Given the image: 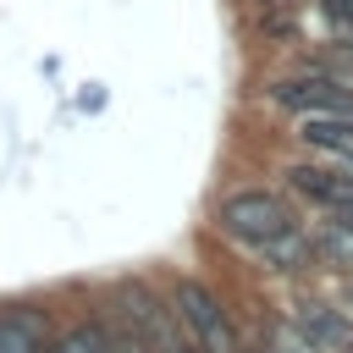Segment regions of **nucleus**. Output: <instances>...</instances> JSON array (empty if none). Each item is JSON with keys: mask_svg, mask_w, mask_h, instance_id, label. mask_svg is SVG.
I'll list each match as a JSON object with an SVG mask.
<instances>
[{"mask_svg": "<svg viewBox=\"0 0 353 353\" xmlns=\"http://www.w3.org/2000/svg\"><path fill=\"white\" fill-rule=\"evenodd\" d=\"M325 215H331V226H347V232H353V199H347V204H331Z\"/></svg>", "mask_w": 353, "mask_h": 353, "instance_id": "nucleus-11", "label": "nucleus"}, {"mask_svg": "<svg viewBox=\"0 0 353 353\" xmlns=\"http://www.w3.org/2000/svg\"><path fill=\"white\" fill-rule=\"evenodd\" d=\"M298 138L314 143V149H325V154H342L353 165V116H303Z\"/></svg>", "mask_w": 353, "mask_h": 353, "instance_id": "nucleus-5", "label": "nucleus"}, {"mask_svg": "<svg viewBox=\"0 0 353 353\" xmlns=\"http://www.w3.org/2000/svg\"><path fill=\"white\" fill-rule=\"evenodd\" d=\"M254 254H259L270 270H292V265L303 259V237H298V232H281V237H270V243H254Z\"/></svg>", "mask_w": 353, "mask_h": 353, "instance_id": "nucleus-7", "label": "nucleus"}, {"mask_svg": "<svg viewBox=\"0 0 353 353\" xmlns=\"http://www.w3.org/2000/svg\"><path fill=\"white\" fill-rule=\"evenodd\" d=\"M287 182H292L303 199L325 204V210L353 199V176H336V171H325V165H292V171H287Z\"/></svg>", "mask_w": 353, "mask_h": 353, "instance_id": "nucleus-4", "label": "nucleus"}, {"mask_svg": "<svg viewBox=\"0 0 353 353\" xmlns=\"http://www.w3.org/2000/svg\"><path fill=\"white\" fill-rule=\"evenodd\" d=\"M270 99L281 110H298V116H353V94L336 83V77H320V72H303V77H281L270 88Z\"/></svg>", "mask_w": 353, "mask_h": 353, "instance_id": "nucleus-2", "label": "nucleus"}, {"mask_svg": "<svg viewBox=\"0 0 353 353\" xmlns=\"http://www.w3.org/2000/svg\"><path fill=\"white\" fill-rule=\"evenodd\" d=\"M176 309H182V320L193 325V336H199L210 353H237V336H232V325H226V314H221V303H215L210 287L176 281Z\"/></svg>", "mask_w": 353, "mask_h": 353, "instance_id": "nucleus-3", "label": "nucleus"}, {"mask_svg": "<svg viewBox=\"0 0 353 353\" xmlns=\"http://www.w3.org/2000/svg\"><path fill=\"white\" fill-rule=\"evenodd\" d=\"M0 353H39V320L33 314H0Z\"/></svg>", "mask_w": 353, "mask_h": 353, "instance_id": "nucleus-6", "label": "nucleus"}, {"mask_svg": "<svg viewBox=\"0 0 353 353\" xmlns=\"http://www.w3.org/2000/svg\"><path fill=\"white\" fill-rule=\"evenodd\" d=\"M221 232L226 237H237V243H270V237H281V232H292V210L276 199V193H232L226 204H221Z\"/></svg>", "mask_w": 353, "mask_h": 353, "instance_id": "nucleus-1", "label": "nucleus"}, {"mask_svg": "<svg viewBox=\"0 0 353 353\" xmlns=\"http://www.w3.org/2000/svg\"><path fill=\"white\" fill-rule=\"evenodd\" d=\"M298 325H303L309 342H342V336H347V325H342L331 309H320V303H309V309L298 314Z\"/></svg>", "mask_w": 353, "mask_h": 353, "instance_id": "nucleus-8", "label": "nucleus"}, {"mask_svg": "<svg viewBox=\"0 0 353 353\" xmlns=\"http://www.w3.org/2000/svg\"><path fill=\"white\" fill-rule=\"evenodd\" d=\"M50 353H110V336H105L99 325H72Z\"/></svg>", "mask_w": 353, "mask_h": 353, "instance_id": "nucleus-9", "label": "nucleus"}, {"mask_svg": "<svg viewBox=\"0 0 353 353\" xmlns=\"http://www.w3.org/2000/svg\"><path fill=\"white\" fill-rule=\"evenodd\" d=\"M320 6H325V17L336 28H353V0H320Z\"/></svg>", "mask_w": 353, "mask_h": 353, "instance_id": "nucleus-10", "label": "nucleus"}]
</instances>
